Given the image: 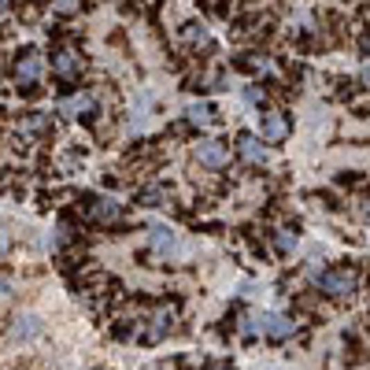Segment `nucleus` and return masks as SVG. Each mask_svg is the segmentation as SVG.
I'll use <instances>...</instances> for the list:
<instances>
[{"mask_svg": "<svg viewBox=\"0 0 370 370\" xmlns=\"http://www.w3.org/2000/svg\"><path fill=\"white\" fill-rule=\"evenodd\" d=\"M355 289H359V274L352 267H330L319 274V292H326L333 300H348Z\"/></svg>", "mask_w": 370, "mask_h": 370, "instance_id": "nucleus-1", "label": "nucleus"}, {"mask_svg": "<svg viewBox=\"0 0 370 370\" xmlns=\"http://www.w3.org/2000/svg\"><path fill=\"white\" fill-rule=\"evenodd\" d=\"M41 74H45V67H41V52L37 49H23L15 60V85L23 93H34L41 85Z\"/></svg>", "mask_w": 370, "mask_h": 370, "instance_id": "nucleus-2", "label": "nucleus"}, {"mask_svg": "<svg viewBox=\"0 0 370 370\" xmlns=\"http://www.w3.org/2000/svg\"><path fill=\"white\" fill-rule=\"evenodd\" d=\"M52 74L60 82H78L82 78V56L74 49H56L52 52Z\"/></svg>", "mask_w": 370, "mask_h": 370, "instance_id": "nucleus-3", "label": "nucleus"}, {"mask_svg": "<svg viewBox=\"0 0 370 370\" xmlns=\"http://www.w3.org/2000/svg\"><path fill=\"white\" fill-rule=\"evenodd\" d=\"M197 163L200 167H211V170H222V167H230V148L215 137H204L197 145Z\"/></svg>", "mask_w": 370, "mask_h": 370, "instance_id": "nucleus-4", "label": "nucleus"}, {"mask_svg": "<svg viewBox=\"0 0 370 370\" xmlns=\"http://www.w3.org/2000/svg\"><path fill=\"white\" fill-rule=\"evenodd\" d=\"M8 333H12L15 344H30V341H37V337L45 333V322H41L34 311H23V315H15V319H12V330H8Z\"/></svg>", "mask_w": 370, "mask_h": 370, "instance_id": "nucleus-5", "label": "nucleus"}, {"mask_svg": "<svg viewBox=\"0 0 370 370\" xmlns=\"http://www.w3.org/2000/svg\"><path fill=\"white\" fill-rule=\"evenodd\" d=\"M89 219H96L100 226H112L123 219V204L112 200V197H93L89 200Z\"/></svg>", "mask_w": 370, "mask_h": 370, "instance_id": "nucleus-6", "label": "nucleus"}, {"mask_svg": "<svg viewBox=\"0 0 370 370\" xmlns=\"http://www.w3.org/2000/svg\"><path fill=\"white\" fill-rule=\"evenodd\" d=\"M263 333L270 337V341H289L292 337V319L289 315H278V311H270V315H263Z\"/></svg>", "mask_w": 370, "mask_h": 370, "instance_id": "nucleus-7", "label": "nucleus"}, {"mask_svg": "<svg viewBox=\"0 0 370 370\" xmlns=\"http://www.w3.org/2000/svg\"><path fill=\"white\" fill-rule=\"evenodd\" d=\"M237 152H241V159H248V163H267V145L259 141L256 134H241L237 137Z\"/></svg>", "mask_w": 370, "mask_h": 370, "instance_id": "nucleus-8", "label": "nucleus"}, {"mask_svg": "<svg viewBox=\"0 0 370 370\" xmlns=\"http://www.w3.org/2000/svg\"><path fill=\"white\" fill-rule=\"evenodd\" d=\"M174 326V308H159L156 315H152V326L145 330V344H156L159 337H167Z\"/></svg>", "mask_w": 370, "mask_h": 370, "instance_id": "nucleus-9", "label": "nucleus"}, {"mask_svg": "<svg viewBox=\"0 0 370 370\" xmlns=\"http://www.w3.org/2000/svg\"><path fill=\"white\" fill-rule=\"evenodd\" d=\"M289 137V118L281 112H267L263 115V141H285Z\"/></svg>", "mask_w": 370, "mask_h": 370, "instance_id": "nucleus-10", "label": "nucleus"}, {"mask_svg": "<svg viewBox=\"0 0 370 370\" xmlns=\"http://www.w3.org/2000/svg\"><path fill=\"white\" fill-rule=\"evenodd\" d=\"M148 245L156 256H170L174 248H178V237H174V230H167V226H156V230L148 234Z\"/></svg>", "mask_w": 370, "mask_h": 370, "instance_id": "nucleus-11", "label": "nucleus"}, {"mask_svg": "<svg viewBox=\"0 0 370 370\" xmlns=\"http://www.w3.org/2000/svg\"><path fill=\"white\" fill-rule=\"evenodd\" d=\"M137 204L141 208H163V204H170V193L163 185H145V189H137Z\"/></svg>", "mask_w": 370, "mask_h": 370, "instance_id": "nucleus-12", "label": "nucleus"}, {"mask_svg": "<svg viewBox=\"0 0 370 370\" xmlns=\"http://www.w3.org/2000/svg\"><path fill=\"white\" fill-rule=\"evenodd\" d=\"M93 112H96V107H93L89 93H78V96H71V100L63 104V115H85V118H89Z\"/></svg>", "mask_w": 370, "mask_h": 370, "instance_id": "nucleus-13", "label": "nucleus"}, {"mask_svg": "<svg viewBox=\"0 0 370 370\" xmlns=\"http://www.w3.org/2000/svg\"><path fill=\"white\" fill-rule=\"evenodd\" d=\"M185 115H189L193 126H208V123H211V107H208V104H193Z\"/></svg>", "mask_w": 370, "mask_h": 370, "instance_id": "nucleus-14", "label": "nucleus"}, {"mask_svg": "<svg viewBox=\"0 0 370 370\" xmlns=\"http://www.w3.org/2000/svg\"><path fill=\"white\" fill-rule=\"evenodd\" d=\"M23 130H30V134H45V130H49V118L41 115V112H30V115L23 118Z\"/></svg>", "mask_w": 370, "mask_h": 370, "instance_id": "nucleus-15", "label": "nucleus"}, {"mask_svg": "<svg viewBox=\"0 0 370 370\" xmlns=\"http://www.w3.org/2000/svg\"><path fill=\"white\" fill-rule=\"evenodd\" d=\"M274 248H278V252H292V248H297V234L274 230Z\"/></svg>", "mask_w": 370, "mask_h": 370, "instance_id": "nucleus-16", "label": "nucleus"}, {"mask_svg": "<svg viewBox=\"0 0 370 370\" xmlns=\"http://www.w3.org/2000/svg\"><path fill=\"white\" fill-rule=\"evenodd\" d=\"M49 4H52V12H56V15H74L82 8V0H49Z\"/></svg>", "mask_w": 370, "mask_h": 370, "instance_id": "nucleus-17", "label": "nucleus"}, {"mask_svg": "<svg viewBox=\"0 0 370 370\" xmlns=\"http://www.w3.org/2000/svg\"><path fill=\"white\" fill-rule=\"evenodd\" d=\"M185 37H189L193 45H200V41H208V30L197 26V23H189V30H185Z\"/></svg>", "mask_w": 370, "mask_h": 370, "instance_id": "nucleus-18", "label": "nucleus"}, {"mask_svg": "<svg viewBox=\"0 0 370 370\" xmlns=\"http://www.w3.org/2000/svg\"><path fill=\"white\" fill-rule=\"evenodd\" d=\"M8 248H12V237H8V230H4V226H0V259L8 256Z\"/></svg>", "mask_w": 370, "mask_h": 370, "instance_id": "nucleus-19", "label": "nucleus"}, {"mask_svg": "<svg viewBox=\"0 0 370 370\" xmlns=\"http://www.w3.org/2000/svg\"><path fill=\"white\" fill-rule=\"evenodd\" d=\"M245 100L248 104H263V89H245Z\"/></svg>", "mask_w": 370, "mask_h": 370, "instance_id": "nucleus-20", "label": "nucleus"}, {"mask_svg": "<svg viewBox=\"0 0 370 370\" xmlns=\"http://www.w3.org/2000/svg\"><path fill=\"white\" fill-rule=\"evenodd\" d=\"M204 370H234V367H230V363H208Z\"/></svg>", "mask_w": 370, "mask_h": 370, "instance_id": "nucleus-21", "label": "nucleus"}, {"mask_svg": "<svg viewBox=\"0 0 370 370\" xmlns=\"http://www.w3.org/2000/svg\"><path fill=\"white\" fill-rule=\"evenodd\" d=\"M363 85H367V89H370V63H367V67H363Z\"/></svg>", "mask_w": 370, "mask_h": 370, "instance_id": "nucleus-22", "label": "nucleus"}, {"mask_svg": "<svg viewBox=\"0 0 370 370\" xmlns=\"http://www.w3.org/2000/svg\"><path fill=\"white\" fill-rule=\"evenodd\" d=\"M363 52H367V56H370V34L363 37Z\"/></svg>", "mask_w": 370, "mask_h": 370, "instance_id": "nucleus-23", "label": "nucleus"}, {"mask_svg": "<svg viewBox=\"0 0 370 370\" xmlns=\"http://www.w3.org/2000/svg\"><path fill=\"white\" fill-rule=\"evenodd\" d=\"M363 215H367V219H370V200H363Z\"/></svg>", "mask_w": 370, "mask_h": 370, "instance_id": "nucleus-24", "label": "nucleus"}, {"mask_svg": "<svg viewBox=\"0 0 370 370\" xmlns=\"http://www.w3.org/2000/svg\"><path fill=\"white\" fill-rule=\"evenodd\" d=\"M4 289H8V285H4V278H0V297H8V292H4Z\"/></svg>", "mask_w": 370, "mask_h": 370, "instance_id": "nucleus-25", "label": "nucleus"}, {"mask_svg": "<svg viewBox=\"0 0 370 370\" xmlns=\"http://www.w3.org/2000/svg\"><path fill=\"white\" fill-rule=\"evenodd\" d=\"M4 8H8V0H0V12H4Z\"/></svg>", "mask_w": 370, "mask_h": 370, "instance_id": "nucleus-26", "label": "nucleus"}]
</instances>
